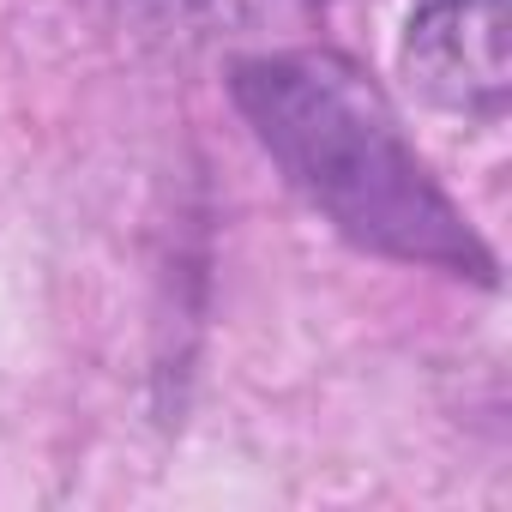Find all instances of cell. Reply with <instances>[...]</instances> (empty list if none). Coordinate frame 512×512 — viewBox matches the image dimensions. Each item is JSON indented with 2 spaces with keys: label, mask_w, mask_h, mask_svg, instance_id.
<instances>
[{
  "label": "cell",
  "mask_w": 512,
  "mask_h": 512,
  "mask_svg": "<svg viewBox=\"0 0 512 512\" xmlns=\"http://www.w3.org/2000/svg\"><path fill=\"white\" fill-rule=\"evenodd\" d=\"M229 91L278 169L356 241L386 260L494 278L488 247L404 139L380 85L326 49L235 61Z\"/></svg>",
  "instance_id": "1"
},
{
  "label": "cell",
  "mask_w": 512,
  "mask_h": 512,
  "mask_svg": "<svg viewBox=\"0 0 512 512\" xmlns=\"http://www.w3.org/2000/svg\"><path fill=\"white\" fill-rule=\"evenodd\" d=\"M410 79L446 103L494 115L512 85V19L506 0H428L404 37Z\"/></svg>",
  "instance_id": "2"
}]
</instances>
